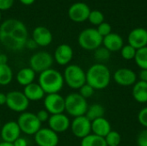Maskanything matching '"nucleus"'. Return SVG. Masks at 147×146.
Returning <instances> with one entry per match:
<instances>
[{
	"mask_svg": "<svg viewBox=\"0 0 147 146\" xmlns=\"http://www.w3.org/2000/svg\"><path fill=\"white\" fill-rule=\"evenodd\" d=\"M28 40L27 27L20 20L9 18L0 25V43L9 51L22 50L26 46Z\"/></svg>",
	"mask_w": 147,
	"mask_h": 146,
	"instance_id": "nucleus-1",
	"label": "nucleus"
},
{
	"mask_svg": "<svg viewBox=\"0 0 147 146\" xmlns=\"http://www.w3.org/2000/svg\"><path fill=\"white\" fill-rule=\"evenodd\" d=\"M111 82V71L109 68L102 63L92 65L86 71V83L95 90L106 89Z\"/></svg>",
	"mask_w": 147,
	"mask_h": 146,
	"instance_id": "nucleus-2",
	"label": "nucleus"
},
{
	"mask_svg": "<svg viewBox=\"0 0 147 146\" xmlns=\"http://www.w3.org/2000/svg\"><path fill=\"white\" fill-rule=\"evenodd\" d=\"M38 83L46 95L59 93L65 85L63 74L58 70L53 68L39 74Z\"/></svg>",
	"mask_w": 147,
	"mask_h": 146,
	"instance_id": "nucleus-3",
	"label": "nucleus"
},
{
	"mask_svg": "<svg viewBox=\"0 0 147 146\" xmlns=\"http://www.w3.org/2000/svg\"><path fill=\"white\" fill-rule=\"evenodd\" d=\"M88 107L87 100L79 93L72 92L65 97V112L73 118L85 115Z\"/></svg>",
	"mask_w": 147,
	"mask_h": 146,
	"instance_id": "nucleus-4",
	"label": "nucleus"
},
{
	"mask_svg": "<svg viewBox=\"0 0 147 146\" xmlns=\"http://www.w3.org/2000/svg\"><path fill=\"white\" fill-rule=\"evenodd\" d=\"M65 84L72 89H79L86 83V71L75 64L68 65L63 72Z\"/></svg>",
	"mask_w": 147,
	"mask_h": 146,
	"instance_id": "nucleus-5",
	"label": "nucleus"
},
{
	"mask_svg": "<svg viewBox=\"0 0 147 146\" xmlns=\"http://www.w3.org/2000/svg\"><path fill=\"white\" fill-rule=\"evenodd\" d=\"M79 46L86 51H95L102 45V37L96 28H88L84 29L78 35Z\"/></svg>",
	"mask_w": 147,
	"mask_h": 146,
	"instance_id": "nucleus-6",
	"label": "nucleus"
},
{
	"mask_svg": "<svg viewBox=\"0 0 147 146\" xmlns=\"http://www.w3.org/2000/svg\"><path fill=\"white\" fill-rule=\"evenodd\" d=\"M20 130L26 135H34L40 128L41 122L38 120L35 114L31 112H23L20 114L16 120Z\"/></svg>",
	"mask_w": 147,
	"mask_h": 146,
	"instance_id": "nucleus-7",
	"label": "nucleus"
},
{
	"mask_svg": "<svg viewBox=\"0 0 147 146\" xmlns=\"http://www.w3.org/2000/svg\"><path fill=\"white\" fill-rule=\"evenodd\" d=\"M53 56L47 52L40 51L34 53L29 59V67L35 73H41L50 68L53 64Z\"/></svg>",
	"mask_w": 147,
	"mask_h": 146,
	"instance_id": "nucleus-8",
	"label": "nucleus"
},
{
	"mask_svg": "<svg viewBox=\"0 0 147 146\" xmlns=\"http://www.w3.org/2000/svg\"><path fill=\"white\" fill-rule=\"evenodd\" d=\"M6 106L13 112L23 113L29 107V101L25 96L23 92L19 90H12L6 94Z\"/></svg>",
	"mask_w": 147,
	"mask_h": 146,
	"instance_id": "nucleus-9",
	"label": "nucleus"
},
{
	"mask_svg": "<svg viewBox=\"0 0 147 146\" xmlns=\"http://www.w3.org/2000/svg\"><path fill=\"white\" fill-rule=\"evenodd\" d=\"M43 104L44 109H46L50 115L65 112V97L59 93L46 95L43 99Z\"/></svg>",
	"mask_w": 147,
	"mask_h": 146,
	"instance_id": "nucleus-10",
	"label": "nucleus"
},
{
	"mask_svg": "<svg viewBox=\"0 0 147 146\" xmlns=\"http://www.w3.org/2000/svg\"><path fill=\"white\" fill-rule=\"evenodd\" d=\"M70 129L75 137L82 139L91 133V121L85 115L73 118Z\"/></svg>",
	"mask_w": 147,
	"mask_h": 146,
	"instance_id": "nucleus-11",
	"label": "nucleus"
},
{
	"mask_svg": "<svg viewBox=\"0 0 147 146\" xmlns=\"http://www.w3.org/2000/svg\"><path fill=\"white\" fill-rule=\"evenodd\" d=\"M34 141L38 146H58L59 135L49 127H41L34 135Z\"/></svg>",
	"mask_w": 147,
	"mask_h": 146,
	"instance_id": "nucleus-12",
	"label": "nucleus"
},
{
	"mask_svg": "<svg viewBox=\"0 0 147 146\" xmlns=\"http://www.w3.org/2000/svg\"><path fill=\"white\" fill-rule=\"evenodd\" d=\"M114 81L120 86L129 87L138 81V75L130 68H120L114 73Z\"/></svg>",
	"mask_w": 147,
	"mask_h": 146,
	"instance_id": "nucleus-13",
	"label": "nucleus"
},
{
	"mask_svg": "<svg viewBox=\"0 0 147 146\" xmlns=\"http://www.w3.org/2000/svg\"><path fill=\"white\" fill-rule=\"evenodd\" d=\"M90 11L88 4L83 2H77L72 3L69 8L68 15L69 18L75 22H83L88 20Z\"/></svg>",
	"mask_w": 147,
	"mask_h": 146,
	"instance_id": "nucleus-14",
	"label": "nucleus"
},
{
	"mask_svg": "<svg viewBox=\"0 0 147 146\" xmlns=\"http://www.w3.org/2000/svg\"><path fill=\"white\" fill-rule=\"evenodd\" d=\"M47 122L48 127L58 134L66 132L71 126V120L64 113L50 115Z\"/></svg>",
	"mask_w": 147,
	"mask_h": 146,
	"instance_id": "nucleus-15",
	"label": "nucleus"
},
{
	"mask_svg": "<svg viewBox=\"0 0 147 146\" xmlns=\"http://www.w3.org/2000/svg\"><path fill=\"white\" fill-rule=\"evenodd\" d=\"M21 130L16 121H8L4 123L0 128V135L3 142L14 143L21 137Z\"/></svg>",
	"mask_w": 147,
	"mask_h": 146,
	"instance_id": "nucleus-16",
	"label": "nucleus"
},
{
	"mask_svg": "<svg viewBox=\"0 0 147 146\" xmlns=\"http://www.w3.org/2000/svg\"><path fill=\"white\" fill-rule=\"evenodd\" d=\"M73 58V49L68 44H61L57 46L54 51L53 59L61 66H67L70 65Z\"/></svg>",
	"mask_w": 147,
	"mask_h": 146,
	"instance_id": "nucleus-17",
	"label": "nucleus"
},
{
	"mask_svg": "<svg viewBox=\"0 0 147 146\" xmlns=\"http://www.w3.org/2000/svg\"><path fill=\"white\" fill-rule=\"evenodd\" d=\"M127 41L136 50L147 46V29L144 28L133 29L127 36Z\"/></svg>",
	"mask_w": 147,
	"mask_h": 146,
	"instance_id": "nucleus-18",
	"label": "nucleus"
},
{
	"mask_svg": "<svg viewBox=\"0 0 147 146\" xmlns=\"http://www.w3.org/2000/svg\"><path fill=\"white\" fill-rule=\"evenodd\" d=\"M32 40L38 46H47L53 41V34L47 28L38 26L33 30Z\"/></svg>",
	"mask_w": 147,
	"mask_h": 146,
	"instance_id": "nucleus-19",
	"label": "nucleus"
},
{
	"mask_svg": "<svg viewBox=\"0 0 147 146\" xmlns=\"http://www.w3.org/2000/svg\"><path fill=\"white\" fill-rule=\"evenodd\" d=\"M102 45L110 52H119L124 46V41L120 34L116 33H111L102 38Z\"/></svg>",
	"mask_w": 147,
	"mask_h": 146,
	"instance_id": "nucleus-20",
	"label": "nucleus"
},
{
	"mask_svg": "<svg viewBox=\"0 0 147 146\" xmlns=\"http://www.w3.org/2000/svg\"><path fill=\"white\" fill-rule=\"evenodd\" d=\"M112 131L110 122L104 117L91 121V133L105 138Z\"/></svg>",
	"mask_w": 147,
	"mask_h": 146,
	"instance_id": "nucleus-21",
	"label": "nucleus"
},
{
	"mask_svg": "<svg viewBox=\"0 0 147 146\" xmlns=\"http://www.w3.org/2000/svg\"><path fill=\"white\" fill-rule=\"evenodd\" d=\"M23 94L29 102H38L43 100L46 94L38 83H32L23 87Z\"/></svg>",
	"mask_w": 147,
	"mask_h": 146,
	"instance_id": "nucleus-22",
	"label": "nucleus"
},
{
	"mask_svg": "<svg viewBox=\"0 0 147 146\" xmlns=\"http://www.w3.org/2000/svg\"><path fill=\"white\" fill-rule=\"evenodd\" d=\"M35 77H36V73L29 66L23 67L17 71L16 75V80L19 85L25 87L34 83L35 80Z\"/></svg>",
	"mask_w": 147,
	"mask_h": 146,
	"instance_id": "nucleus-23",
	"label": "nucleus"
},
{
	"mask_svg": "<svg viewBox=\"0 0 147 146\" xmlns=\"http://www.w3.org/2000/svg\"><path fill=\"white\" fill-rule=\"evenodd\" d=\"M132 96L137 102L147 103V83L137 81L133 86Z\"/></svg>",
	"mask_w": 147,
	"mask_h": 146,
	"instance_id": "nucleus-24",
	"label": "nucleus"
},
{
	"mask_svg": "<svg viewBox=\"0 0 147 146\" xmlns=\"http://www.w3.org/2000/svg\"><path fill=\"white\" fill-rule=\"evenodd\" d=\"M104 114H105V108H103V106L99 103H94L88 107L85 116L90 121H93L98 118L104 117Z\"/></svg>",
	"mask_w": 147,
	"mask_h": 146,
	"instance_id": "nucleus-25",
	"label": "nucleus"
},
{
	"mask_svg": "<svg viewBox=\"0 0 147 146\" xmlns=\"http://www.w3.org/2000/svg\"><path fill=\"white\" fill-rule=\"evenodd\" d=\"M13 80V71L6 65H0V86H7Z\"/></svg>",
	"mask_w": 147,
	"mask_h": 146,
	"instance_id": "nucleus-26",
	"label": "nucleus"
},
{
	"mask_svg": "<svg viewBox=\"0 0 147 146\" xmlns=\"http://www.w3.org/2000/svg\"><path fill=\"white\" fill-rule=\"evenodd\" d=\"M80 146H108L106 144L105 139L93 133L86 136L81 139Z\"/></svg>",
	"mask_w": 147,
	"mask_h": 146,
	"instance_id": "nucleus-27",
	"label": "nucleus"
},
{
	"mask_svg": "<svg viewBox=\"0 0 147 146\" xmlns=\"http://www.w3.org/2000/svg\"><path fill=\"white\" fill-rule=\"evenodd\" d=\"M134 61L140 70H147V46L136 51Z\"/></svg>",
	"mask_w": 147,
	"mask_h": 146,
	"instance_id": "nucleus-28",
	"label": "nucleus"
},
{
	"mask_svg": "<svg viewBox=\"0 0 147 146\" xmlns=\"http://www.w3.org/2000/svg\"><path fill=\"white\" fill-rule=\"evenodd\" d=\"M110 56H111V52L102 46L94 51V58L98 63L103 64L104 62L108 61L110 59Z\"/></svg>",
	"mask_w": 147,
	"mask_h": 146,
	"instance_id": "nucleus-29",
	"label": "nucleus"
},
{
	"mask_svg": "<svg viewBox=\"0 0 147 146\" xmlns=\"http://www.w3.org/2000/svg\"><path fill=\"white\" fill-rule=\"evenodd\" d=\"M104 139L108 146H120L121 143V135L117 131L112 130Z\"/></svg>",
	"mask_w": 147,
	"mask_h": 146,
	"instance_id": "nucleus-30",
	"label": "nucleus"
},
{
	"mask_svg": "<svg viewBox=\"0 0 147 146\" xmlns=\"http://www.w3.org/2000/svg\"><path fill=\"white\" fill-rule=\"evenodd\" d=\"M136 49L130 46L129 44L124 45L122 48L121 49V55L125 60H132L134 59V57L136 55Z\"/></svg>",
	"mask_w": 147,
	"mask_h": 146,
	"instance_id": "nucleus-31",
	"label": "nucleus"
},
{
	"mask_svg": "<svg viewBox=\"0 0 147 146\" xmlns=\"http://www.w3.org/2000/svg\"><path fill=\"white\" fill-rule=\"evenodd\" d=\"M88 20L91 24L99 26L101 23H102L104 22V15L100 10L94 9V10L90 11Z\"/></svg>",
	"mask_w": 147,
	"mask_h": 146,
	"instance_id": "nucleus-32",
	"label": "nucleus"
},
{
	"mask_svg": "<svg viewBox=\"0 0 147 146\" xmlns=\"http://www.w3.org/2000/svg\"><path fill=\"white\" fill-rule=\"evenodd\" d=\"M79 94L84 97V98H85L86 100L88 99V98H90L93 95H94V93H95V89L90 86V85H89L88 83H85L84 85H83L79 89Z\"/></svg>",
	"mask_w": 147,
	"mask_h": 146,
	"instance_id": "nucleus-33",
	"label": "nucleus"
},
{
	"mask_svg": "<svg viewBox=\"0 0 147 146\" xmlns=\"http://www.w3.org/2000/svg\"><path fill=\"white\" fill-rule=\"evenodd\" d=\"M96 30L100 34V35L103 38V37H105V36H107L112 33V27L109 23L103 22L99 26H97Z\"/></svg>",
	"mask_w": 147,
	"mask_h": 146,
	"instance_id": "nucleus-34",
	"label": "nucleus"
},
{
	"mask_svg": "<svg viewBox=\"0 0 147 146\" xmlns=\"http://www.w3.org/2000/svg\"><path fill=\"white\" fill-rule=\"evenodd\" d=\"M137 118H138L139 123L143 127H145L146 129H147V106L140 110Z\"/></svg>",
	"mask_w": 147,
	"mask_h": 146,
	"instance_id": "nucleus-35",
	"label": "nucleus"
},
{
	"mask_svg": "<svg viewBox=\"0 0 147 146\" xmlns=\"http://www.w3.org/2000/svg\"><path fill=\"white\" fill-rule=\"evenodd\" d=\"M137 145L147 146V129L142 130L137 137Z\"/></svg>",
	"mask_w": 147,
	"mask_h": 146,
	"instance_id": "nucleus-36",
	"label": "nucleus"
},
{
	"mask_svg": "<svg viewBox=\"0 0 147 146\" xmlns=\"http://www.w3.org/2000/svg\"><path fill=\"white\" fill-rule=\"evenodd\" d=\"M36 114L38 120H39L41 123L47 121L48 119H49V117H50V114H49L46 109H40V110H39V111L37 112V114Z\"/></svg>",
	"mask_w": 147,
	"mask_h": 146,
	"instance_id": "nucleus-37",
	"label": "nucleus"
},
{
	"mask_svg": "<svg viewBox=\"0 0 147 146\" xmlns=\"http://www.w3.org/2000/svg\"><path fill=\"white\" fill-rule=\"evenodd\" d=\"M15 0H0V11L10 9L14 4Z\"/></svg>",
	"mask_w": 147,
	"mask_h": 146,
	"instance_id": "nucleus-38",
	"label": "nucleus"
},
{
	"mask_svg": "<svg viewBox=\"0 0 147 146\" xmlns=\"http://www.w3.org/2000/svg\"><path fill=\"white\" fill-rule=\"evenodd\" d=\"M13 145H14V146H28V143L25 138L20 137L13 143Z\"/></svg>",
	"mask_w": 147,
	"mask_h": 146,
	"instance_id": "nucleus-39",
	"label": "nucleus"
},
{
	"mask_svg": "<svg viewBox=\"0 0 147 146\" xmlns=\"http://www.w3.org/2000/svg\"><path fill=\"white\" fill-rule=\"evenodd\" d=\"M138 79L139 81L147 83V70H140L138 75Z\"/></svg>",
	"mask_w": 147,
	"mask_h": 146,
	"instance_id": "nucleus-40",
	"label": "nucleus"
},
{
	"mask_svg": "<svg viewBox=\"0 0 147 146\" xmlns=\"http://www.w3.org/2000/svg\"><path fill=\"white\" fill-rule=\"evenodd\" d=\"M37 46H38L36 45V43H35L32 39H28V41H27V43H26V46H25V47H28V49L33 50V49L36 48Z\"/></svg>",
	"mask_w": 147,
	"mask_h": 146,
	"instance_id": "nucleus-41",
	"label": "nucleus"
},
{
	"mask_svg": "<svg viewBox=\"0 0 147 146\" xmlns=\"http://www.w3.org/2000/svg\"><path fill=\"white\" fill-rule=\"evenodd\" d=\"M8 64V57L4 53H0V65Z\"/></svg>",
	"mask_w": 147,
	"mask_h": 146,
	"instance_id": "nucleus-42",
	"label": "nucleus"
},
{
	"mask_svg": "<svg viewBox=\"0 0 147 146\" xmlns=\"http://www.w3.org/2000/svg\"><path fill=\"white\" fill-rule=\"evenodd\" d=\"M6 94L0 92V106H3L6 105Z\"/></svg>",
	"mask_w": 147,
	"mask_h": 146,
	"instance_id": "nucleus-43",
	"label": "nucleus"
},
{
	"mask_svg": "<svg viewBox=\"0 0 147 146\" xmlns=\"http://www.w3.org/2000/svg\"><path fill=\"white\" fill-rule=\"evenodd\" d=\"M19 1L24 5H31L32 3H34L35 0H19Z\"/></svg>",
	"mask_w": 147,
	"mask_h": 146,
	"instance_id": "nucleus-44",
	"label": "nucleus"
},
{
	"mask_svg": "<svg viewBox=\"0 0 147 146\" xmlns=\"http://www.w3.org/2000/svg\"><path fill=\"white\" fill-rule=\"evenodd\" d=\"M0 146H14V145L12 143H8V142H3L2 141L0 143Z\"/></svg>",
	"mask_w": 147,
	"mask_h": 146,
	"instance_id": "nucleus-45",
	"label": "nucleus"
},
{
	"mask_svg": "<svg viewBox=\"0 0 147 146\" xmlns=\"http://www.w3.org/2000/svg\"><path fill=\"white\" fill-rule=\"evenodd\" d=\"M1 17H2V15H1V11H0V20H1Z\"/></svg>",
	"mask_w": 147,
	"mask_h": 146,
	"instance_id": "nucleus-46",
	"label": "nucleus"
}]
</instances>
